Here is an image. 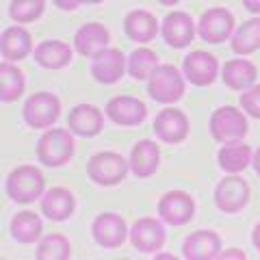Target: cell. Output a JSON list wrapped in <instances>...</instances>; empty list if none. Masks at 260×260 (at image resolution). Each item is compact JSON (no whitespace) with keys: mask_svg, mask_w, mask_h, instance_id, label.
<instances>
[{"mask_svg":"<svg viewBox=\"0 0 260 260\" xmlns=\"http://www.w3.org/2000/svg\"><path fill=\"white\" fill-rule=\"evenodd\" d=\"M5 189L15 204H30L44 195L46 178L42 169L35 165H20L7 176Z\"/></svg>","mask_w":260,"mask_h":260,"instance_id":"6da1fadb","label":"cell"},{"mask_svg":"<svg viewBox=\"0 0 260 260\" xmlns=\"http://www.w3.org/2000/svg\"><path fill=\"white\" fill-rule=\"evenodd\" d=\"M145 80H148V93L152 100L160 104H174L182 100L186 85H184V76L180 74V70L176 65L158 63Z\"/></svg>","mask_w":260,"mask_h":260,"instance_id":"7a4b0ae2","label":"cell"},{"mask_svg":"<svg viewBox=\"0 0 260 260\" xmlns=\"http://www.w3.org/2000/svg\"><path fill=\"white\" fill-rule=\"evenodd\" d=\"M74 135L68 128L46 130L37 141V158L46 167H63L74 156Z\"/></svg>","mask_w":260,"mask_h":260,"instance_id":"3957f363","label":"cell"},{"mask_svg":"<svg viewBox=\"0 0 260 260\" xmlns=\"http://www.w3.org/2000/svg\"><path fill=\"white\" fill-rule=\"evenodd\" d=\"M128 160L117 152H95L87 162V176L98 186H115L128 176Z\"/></svg>","mask_w":260,"mask_h":260,"instance_id":"277c9868","label":"cell"},{"mask_svg":"<svg viewBox=\"0 0 260 260\" xmlns=\"http://www.w3.org/2000/svg\"><path fill=\"white\" fill-rule=\"evenodd\" d=\"M61 115V100L50 91H37L32 93L22 109L24 121L35 128V130H46L52 128V124Z\"/></svg>","mask_w":260,"mask_h":260,"instance_id":"5b68a950","label":"cell"},{"mask_svg":"<svg viewBox=\"0 0 260 260\" xmlns=\"http://www.w3.org/2000/svg\"><path fill=\"white\" fill-rule=\"evenodd\" d=\"M210 135L219 143L237 141L247 135V117L245 113L237 107H219L210 115Z\"/></svg>","mask_w":260,"mask_h":260,"instance_id":"8992f818","label":"cell"},{"mask_svg":"<svg viewBox=\"0 0 260 260\" xmlns=\"http://www.w3.org/2000/svg\"><path fill=\"white\" fill-rule=\"evenodd\" d=\"M249 195L251 189L245 178H241L239 174H230L215 186V204L221 213L232 215L249 204Z\"/></svg>","mask_w":260,"mask_h":260,"instance_id":"52a82bcc","label":"cell"},{"mask_svg":"<svg viewBox=\"0 0 260 260\" xmlns=\"http://www.w3.org/2000/svg\"><path fill=\"white\" fill-rule=\"evenodd\" d=\"M195 30L206 44H223L234 32V15L223 7H213L200 15Z\"/></svg>","mask_w":260,"mask_h":260,"instance_id":"ba28073f","label":"cell"},{"mask_svg":"<svg viewBox=\"0 0 260 260\" xmlns=\"http://www.w3.org/2000/svg\"><path fill=\"white\" fill-rule=\"evenodd\" d=\"M128 239L133 243V247L141 254H156L160 247L165 245V228L158 219L154 217H141L133 223V228L128 230Z\"/></svg>","mask_w":260,"mask_h":260,"instance_id":"9c48e42d","label":"cell"},{"mask_svg":"<svg viewBox=\"0 0 260 260\" xmlns=\"http://www.w3.org/2000/svg\"><path fill=\"white\" fill-rule=\"evenodd\" d=\"M93 241L104 249H117L128 239V225L117 213H100L91 223Z\"/></svg>","mask_w":260,"mask_h":260,"instance_id":"30bf717a","label":"cell"},{"mask_svg":"<svg viewBox=\"0 0 260 260\" xmlns=\"http://www.w3.org/2000/svg\"><path fill=\"white\" fill-rule=\"evenodd\" d=\"M195 215V200L186 191H167L158 200V217L169 225H184Z\"/></svg>","mask_w":260,"mask_h":260,"instance_id":"8fae6325","label":"cell"},{"mask_svg":"<svg viewBox=\"0 0 260 260\" xmlns=\"http://www.w3.org/2000/svg\"><path fill=\"white\" fill-rule=\"evenodd\" d=\"M182 74L195 87H208V85H213L217 74H219L217 56L206 52V50H193L191 54L184 56Z\"/></svg>","mask_w":260,"mask_h":260,"instance_id":"7c38bea8","label":"cell"},{"mask_svg":"<svg viewBox=\"0 0 260 260\" xmlns=\"http://www.w3.org/2000/svg\"><path fill=\"white\" fill-rule=\"evenodd\" d=\"M195 22L189 13L184 11H172L165 15V20L160 24V35L165 39V44L169 48H176V50H182L186 48L193 37H195Z\"/></svg>","mask_w":260,"mask_h":260,"instance_id":"4fadbf2b","label":"cell"},{"mask_svg":"<svg viewBox=\"0 0 260 260\" xmlns=\"http://www.w3.org/2000/svg\"><path fill=\"white\" fill-rule=\"evenodd\" d=\"M104 115L117 126H139L148 117V107H145V102H141L139 98L115 95L109 100L107 109H104Z\"/></svg>","mask_w":260,"mask_h":260,"instance_id":"5bb4252c","label":"cell"},{"mask_svg":"<svg viewBox=\"0 0 260 260\" xmlns=\"http://www.w3.org/2000/svg\"><path fill=\"white\" fill-rule=\"evenodd\" d=\"M152 128L162 143H182L189 137L191 126H189V117L184 115V111L167 107L156 115Z\"/></svg>","mask_w":260,"mask_h":260,"instance_id":"9a60e30c","label":"cell"},{"mask_svg":"<svg viewBox=\"0 0 260 260\" xmlns=\"http://www.w3.org/2000/svg\"><path fill=\"white\" fill-rule=\"evenodd\" d=\"M126 72V56L117 48H104L91 59V76L100 85H115Z\"/></svg>","mask_w":260,"mask_h":260,"instance_id":"2e32d148","label":"cell"},{"mask_svg":"<svg viewBox=\"0 0 260 260\" xmlns=\"http://www.w3.org/2000/svg\"><path fill=\"white\" fill-rule=\"evenodd\" d=\"M104 128V113L93 104H76L68 113V130L78 137H98Z\"/></svg>","mask_w":260,"mask_h":260,"instance_id":"e0dca14e","label":"cell"},{"mask_svg":"<svg viewBox=\"0 0 260 260\" xmlns=\"http://www.w3.org/2000/svg\"><path fill=\"white\" fill-rule=\"evenodd\" d=\"M160 165V148L156 141L141 139L133 145L128 156V167L137 178H150Z\"/></svg>","mask_w":260,"mask_h":260,"instance_id":"ac0fdd59","label":"cell"},{"mask_svg":"<svg viewBox=\"0 0 260 260\" xmlns=\"http://www.w3.org/2000/svg\"><path fill=\"white\" fill-rule=\"evenodd\" d=\"M221 251V237L215 230H198L182 243V256L186 260H215Z\"/></svg>","mask_w":260,"mask_h":260,"instance_id":"d6986e66","label":"cell"},{"mask_svg":"<svg viewBox=\"0 0 260 260\" xmlns=\"http://www.w3.org/2000/svg\"><path fill=\"white\" fill-rule=\"evenodd\" d=\"M109 44H111V32L100 22L85 24V26H80L74 35V50L80 56H89V59H93L98 52H102L104 48H109Z\"/></svg>","mask_w":260,"mask_h":260,"instance_id":"ffe728a7","label":"cell"},{"mask_svg":"<svg viewBox=\"0 0 260 260\" xmlns=\"http://www.w3.org/2000/svg\"><path fill=\"white\" fill-rule=\"evenodd\" d=\"M39 200H42V213L50 221H65L76 210L74 193L70 189H65V186H52L50 191H44V195Z\"/></svg>","mask_w":260,"mask_h":260,"instance_id":"44dd1931","label":"cell"},{"mask_svg":"<svg viewBox=\"0 0 260 260\" xmlns=\"http://www.w3.org/2000/svg\"><path fill=\"white\" fill-rule=\"evenodd\" d=\"M158 30H160V24L156 20V15H152L150 11L135 9L124 18V32L135 44H150L158 35Z\"/></svg>","mask_w":260,"mask_h":260,"instance_id":"7402d4cb","label":"cell"},{"mask_svg":"<svg viewBox=\"0 0 260 260\" xmlns=\"http://www.w3.org/2000/svg\"><path fill=\"white\" fill-rule=\"evenodd\" d=\"M32 52V37L24 26H9L0 35V54L5 61H24Z\"/></svg>","mask_w":260,"mask_h":260,"instance_id":"603a6c76","label":"cell"},{"mask_svg":"<svg viewBox=\"0 0 260 260\" xmlns=\"http://www.w3.org/2000/svg\"><path fill=\"white\" fill-rule=\"evenodd\" d=\"M32 54H35V61L46 70H63L72 63V50L70 44L61 42V39H46V42L37 44V48H32Z\"/></svg>","mask_w":260,"mask_h":260,"instance_id":"cb8c5ba5","label":"cell"},{"mask_svg":"<svg viewBox=\"0 0 260 260\" xmlns=\"http://www.w3.org/2000/svg\"><path fill=\"white\" fill-rule=\"evenodd\" d=\"M258 78V70L256 65L247 61V59H232L225 61L223 70H221V80L228 89H234V91H243L256 83Z\"/></svg>","mask_w":260,"mask_h":260,"instance_id":"d4e9b609","label":"cell"},{"mask_svg":"<svg viewBox=\"0 0 260 260\" xmlns=\"http://www.w3.org/2000/svg\"><path fill=\"white\" fill-rule=\"evenodd\" d=\"M251 148L243 139L237 141H225L223 148L217 154V162L225 174H241L245 167L251 165Z\"/></svg>","mask_w":260,"mask_h":260,"instance_id":"484cf974","label":"cell"},{"mask_svg":"<svg viewBox=\"0 0 260 260\" xmlns=\"http://www.w3.org/2000/svg\"><path fill=\"white\" fill-rule=\"evenodd\" d=\"M26 89V80H24V72L11 61L0 63V102L11 104L18 98L24 95Z\"/></svg>","mask_w":260,"mask_h":260,"instance_id":"4316f807","label":"cell"},{"mask_svg":"<svg viewBox=\"0 0 260 260\" xmlns=\"http://www.w3.org/2000/svg\"><path fill=\"white\" fill-rule=\"evenodd\" d=\"M9 230H11L13 241L22 243V245H32V243H37L39 239H42L44 223L35 213H30V210H22V213H18L11 219Z\"/></svg>","mask_w":260,"mask_h":260,"instance_id":"83f0119b","label":"cell"},{"mask_svg":"<svg viewBox=\"0 0 260 260\" xmlns=\"http://www.w3.org/2000/svg\"><path fill=\"white\" fill-rule=\"evenodd\" d=\"M232 52L237 54H251L260 48V18H251L243 22L241 26L232 32Z\"/></svg>","mask_w":260,"mask_h":260,"instance_id":"f1b7e54d","label":"cell"},{"mask_svg":"<svg viewBox=\"0 0 260 260\" xmlns=\"http://www.w3.org/2000/svg\"><path fill=\"white\" fill-rule=\"evenodd\" d=\"M37 258L39 260H68L72 258V243L63 234H46L39 239L37 245Z\"/></svg>","mask_w":260,"mask_h":260,"instance_id":"f546056e","label":"cell"},{"mask_svg":"<svg viewBox=\"0 0 260 260\" xmlns=\"http://www.w3.org/2000/svg\"><path fill=\"white\" fill-rule=\"evenodd\" d=\"M156 65H158L156 52L150 50V48H145V46H141V48H137V50H133V54L126 59V72L135 80H145Z\"/></svg>","mask_w":260,"mask_h":260,"instance_id":"4dcf8cb0","label":"cell"},{"mask_svg":"<svg viewBox=\"0 0 260 260\" xmlns=\"http://www.w3.org/2000/svg\"><path fill=\"white\" fill-rule=\"evenodd\" d=\"M46 9V0H11L9 15L18 24H30L42 18Z\"/></svg>","mask_w":260,"mask_h":260,"instance_id":"1f68e13d","label":"cell"},{"mask_svg":"<svg viewBox=\"0 0 260 260\" xmlns=\"http://www.w3.org/2000/svg\"><path fill=\"white\" fill-rule=\"evenodd\" d=\"M239 104L243 113L260 119V85H251L247 89H243V95L239 98Z\"/></svg>","mask_w":260,"mask_h":260,"instance_id":"d6a6232c","label":"cell"},{"mask_svg":"<svg viewBox=\"0 0 260 260\" xmlns=\"http://www.w3.org/2000/svg\"><path fill=\"white\" fill-rule=\"evenodd\" d=\"M52 3L56 5V9H61V11H76L80 0H52Z\"/></svg>","mask_w":260,"mask_h":260,"instance_id":"836d02e7","label":"cell"},{"mask_svg":"<svg viewBox=\"0 0 260 260\" xmlns=\"http://www.w3.org/2000/svg\"><path fill=\"white\" fill-rule=\"evenodd\" d=\"M217 258H221V260H225V258H239V260H245L247 258V254L243 249H237V247H232V249H225V251H219V256Z\"/></svg>","mask_w":260,"mask_h":260,"instance_id":"e575fe53","label":"cell"},{"mask_svg":"<svg viewBox=\"0 0 260 260\" xmlns=\"http://www.w3.org/2000/svg\"><path fill=\"white\" fill-rule=\"evenodd\" d=\"M243 7L249 13H260V0H243Z\"/></svg>","mask_w":260,"mask_h":260,"instance_id":"d590c367","label":"cell"},{"mask_svg":"<svg viewBox=\"0 0 260 260\" xmlns=\"http://www.w3.org/2000/svg\"><path fill=\"white\" fill-rule=\"evenodd\" d=\"M251 165H254V172H256V176L260 178V148L251 154Z\"/></svg>","mask_w":260,"mask_h":260,"instance_id":"8d00e7d4","label":"cell"},{"mask_svg":"<svg viewBox=\"0 0 260 260\" xmlns=\"http://www.w3.org/2000/svg\"><path fill=\"white\" fill-rule=\"evenodd\" d=\"M251 243H254V247L260 251V223H256L254 232H251Z\"/></svg>","mask_w":260,"mask_h":260,"instance_id":"74e56055","label":"cell"},{"mask_svg":"<svg viewBox=\"0 0 260 260\" xmlns=\"http://www.w3.org/2000/svg\"><path fill=\"white\" fill-rule=\"evenodd\" d=\"M160 5H165V7H174V5H178L180 0H158Z\"/></svg>","mask_w":260,"mask_h":260,"instance_id":"f35d334b","label":"cell"},{"mask_svg":"<svg viewBox=\"0 0 260 260\" xmlns=\"http://www.w3.org/2000/svg\"><path fill=\"white\" fill-rule=\"evenodd\" d=\"M104 0H80V5H100Z\"/></svg>","mask_w":260,"mask_h":260,"instance_id":"ab89813d","label":"cell"}]
</instances>
